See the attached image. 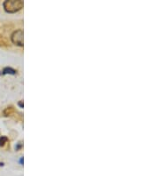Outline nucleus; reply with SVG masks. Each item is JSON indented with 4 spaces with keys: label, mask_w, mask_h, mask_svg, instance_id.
I'll return each mask as SVG.
<instances>
[{
    "label": "nucleus",
    "mask_w": 160,
    "mask_h": 176,
    "mask_svg": "<svg viewBox=\"0 0 160 176\" xmlns=\"http://www.w3.org/2000/svg\"><path fill=\"white\" fill-rule=\"evenodd\" d=\"M23 2L22 1H5L4 2L3 4V6H4V9L6 13H9V14H14V13H16L18 11H20V9L23 8Z\"/></svg>",
    "instance_id": "nucleus-1"
},
{
    "label": "nucleus",
    "mask_w": 160,
    "mask_h": 176,
    "mask_svg": "<svg viewBox=\"0 0 160 176\" xmlns=\"http://www.w3.org/2000/svg\"><path fill=\"white\" fill-rule=\"evenodd\" d=\"M12 42L18 46H23V30L22 29H17L11 36Z\"/></svg>",
    "instance_id": "nucleus-2"
},
{
    "label": "nucleus",
    "mask_w": 160,
    "mask_h": 176,
    "mask_svg": "<svg viewBox=\"0 0 160 176\" xmlns=\"http://www.w3.org/2000/svg\"><path fill=\"white\" fill-rule=\"evenodd\" d=\"M14 113H15V109L13 107H8L4 111V114L5 116H12L13 114H14Z\"/></svg>",
    "instance_id": "nucleus-3"
},
{
    "label": "nucleus",
    "mask_w": 160,
    "mask_h": 176,
    "mask_svg": "<svg viewBox=\"0 0 160 176\" xmlns=\"http://www.w3.org/2000/svg\"><path fill=\"white\" fill-rule=\"evenodd\" d=\"M15 70L12 68H5L3 70V74H15Z\"/></svg>",
    "instance_id": "nucleus-4"
},
{
    "label": "nucleus",
    "mask_w": 160,
    "mask_h": 176,
    "mask_svg": "<svg viewBox=\"0 0 160 176\" xmlns=\"http://www.w3.org/2000/svg\"><path fill=\"white\" fill-rule=\"evenodd\" d=\"M0 46H8L7 40H6L3 36H0Z\"/></svg>",
    "instance_id": "nucleus-5"
},
{
    "label": "nucleus",
    "mask_w": 160,
    "mask_h": 176,
    "mask_svg": "<svg viewBox=\"0 0 160 176\" xmlns=\"http://www.w3.org/2000/svg\"><path fill=\"white\" fill-rule=\"evenodd\" d=\"M8 141V138L5 137V136H2V137H0V147H2L4 146V145Z\"/></svg>",
    "instance_id": "nucleus-6"
},
{
    "label": "nucleus",
    "mask_w": 160,
    "mask_h": 176,
    "mask_svg": "<svg viewBox=\"0 0 160 176\" xmlns=\"http://www.w3.org/2000/svg\"><path fill=\"white\" fill-rule=\"evenodd\" d=\"M19 104H20V106H21V107H23V103H22V102H20V103H19Z\"/></svg>",
    "instance_id": "nucleus-7"
}]
</instances>
